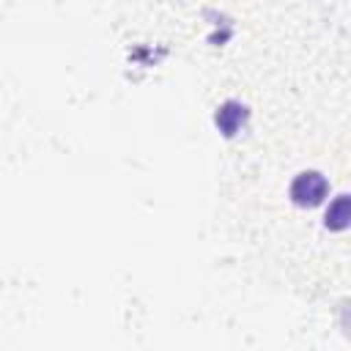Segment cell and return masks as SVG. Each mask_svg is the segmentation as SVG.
<instances>
[{"mask_svg":"<svg viewBox=\"0 0 351 351\" xmlns=\"http://www.w3.org/2000/svg\"><path fill=\"white\" fill-rule=\"evenodd\" d=\"M346 222H348V197L340 195L335 200V206L329 208V214H326V225L335 228V230H340V228H346Z\"/></svg>","mask_w":351,"mask_h":351,"instance_id":"obj_3","label":"cell"},{"mask_svg":"<svg viewBox=\"0 0 351 351\" xmlns=\"http://www.w3.org/2000/svg\"><path fill=\"white\" fill-rule=\"evenodd\" d=\"M326 192H329V184H326V178H324L321 173H315V170L299 173V176L293 178V184H291V200H293L296 206H307V208L318 206V203L326 197Z\"/></svg>","mask_w":351,"mask_h":351,"instance_id":"obj_1","label":"cell"},{"mask_svg":"<svg viewBox=\"0 0 351 351\" xmlns=\"http://www.w3.org/2000/svg\"><path fill=\"white\" fill-rule=\"evenodd\" d=\"M247 118V107L239 104V101H228L219 112H217V126L225 132V134H236V129L244 123Z\"/></svg>","mask_w":351,"mask_h":351,"instance_id":"obj_2","label":"cell"}]
</instances>
